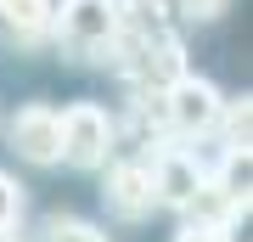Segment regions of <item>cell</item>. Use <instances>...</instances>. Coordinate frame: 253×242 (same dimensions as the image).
Instances as JSON below:
<instances>
[{
    "label": "cell",
    "instance_id": "cell-10",
    "mask_svg": "<svg viewBox=\"0 0 253 242\" xmlns=\"http://www.w3.org/2000/svg\"><path fill=\"white\" fill-rule=\"evenodd\" d=\"M174 11H180L186 23H214L219 11H225V0H174Z\"/></svg>",
    "mask_w": 253,
    "mask_h": 242
},
{
    "label": "cell",
    "instance_id": "cell-7",
    "mask_svg": "<svg viewBox=\"0 0 253 242\" xmlns=\"http://www.w3.org/2000/svg\"><path fill=\"white\" fill-rule=\"evenodd\" d=\"M40 242H113V237L101 231V225L79 220V214H51L45 231H40Z\"/></svg>",
    "mask_w": 253,
    "mask_h": 242
},
{
    "label": "cell",
    "instance_id": "cell-4",
    "mask_svg": "<svg viewBox=\"0 0 253 242\" xmlns=\"http://www.w3.org/2000/svg\"><path fill=\"white\" fill-rule=\"evenodd\" d=\"M107 186H101V197H107V214H118L124 225H141L158 214V192H152V169H146L141 152H113L107 163Z\"/></svg>",
    "mask_w": 253,
    "mask_h": 242
},
{
    "label": "cell",
    "instance_id": "cell-6",
    "mask_svg": "<svg viewBox=\"0 0 253 242\" xmlns=\"http://www.w3.org/2000/svg\"><path fill=\"white\" fill-rule=\"evenodd\" d=\"M51 11H56V0H0V28H6V40L34 51V45L51 40Z\"/></svg>",
    "mask_w": 253,
    "mask_h": 242
},
{
    "label": "cell",
    "instance_id": "cell-9",
    "mask_svg": "<svg viewBox=\"0 0 253 242\" xmlns=\"http://www.w3.org/2000/svg\"><path fill=\"white\" fill-rule=\"evenodd\" d=\"M169 242H231V225H219V220H197V214H186V220H180V231H174Z\"/></svg>",
    "mask_w": 253,
    "mask_h": 242
},
{
    "label": "cell",
    "instance_id": "cell-1",
    "mask_svg": "<svg viewBox=\"0 0 253 242\" xmlns=\"http://www.w3.org/2000/svg\"><path fill=\"white\" fill-rule=\"evenodd\" d=\"M118 28H124V11L113 0H56L51 11V45H62L79 62H107Z\"/></svg>",
    "mask_w": 253,
    "mask_h": 242
},
{
    "label": "cell",
    "instance_id": "cell-2",
    "mask_svg": "<svg viewBox=\"0 0 253 242\" xmlns=\"http://www.w3.org/2000/svg\"><path fill=\"white\" fill-rule=\"evenodd\" d=\"M62 113V163L68 169H101L118 146V118L101 101H73Z\"/></svg>",
    "mask_w": 253,
    "mask_h": 242
},
{
    "label": "cell",
    "instance_id": "cell-5",
    "mask_svg": "<svg viewBox=\"0 0 253 242\" xmlns=\"http://www.w3.org/2000/svg\"><path fill=\"white\" fill-rule=\"evenodd\" d=\"M6 141H11V152H17L23 163L51 169V163H62V113H56L51 101H28V107L11 113Z\"/></svg>",
    "mask_w": 253,
    "mask_h": 242
},
{
    "label": "cell",
    "instance_id": "cell-8",
    "mask_svg": "<svg viewBox=\"0 0 253 242\" xmlns=\"http://www.w3.org/2000/svg\"><path fill=\"white\" fill-rule=\"evenodd\" d=\"M17 225H23V186L17 175L0 169V231H17Z\"/></svg>",
    "mask_w": 253,
    "mask_h": 242
},
{
    "label": "cell",
    "instance_id": "cell-11",
    "mask_svg": "<svg viewBox=\"0 0 253 242\" xmlns=\"http://www.w3.org/2000/svg\"><path fill=\"white\" fill-rule=\"evenodd\" d=\"M118 11H146V6H158V0H113Z\"/></svg>",
    "mask_w": 253,
    "mask_h": 242
},
{
    "label": "cell",
    "instance_id": "cell-3",
    "mask_svg": "<svg viewBox=\"0 0 253 242\" xmlns=\"http://www.w3.org/2000/svg\"><path fill=\"white\" fill-rule=\"evenodd\" d=\"M146 169H152L158 208H174V214H186L191 197H197V186L208 180V163L191 152L186 141H158L152 152H146Z\"/></svg>",
    "mask_w": 253,
    "mask_h": 242
}]
</instances>
